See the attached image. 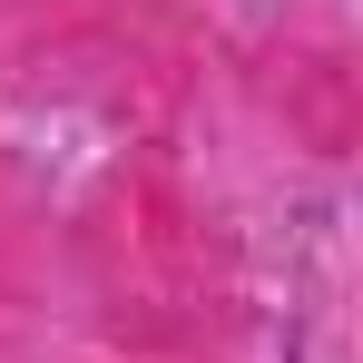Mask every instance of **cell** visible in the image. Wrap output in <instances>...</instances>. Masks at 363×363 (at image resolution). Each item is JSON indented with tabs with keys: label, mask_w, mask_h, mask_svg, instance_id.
I'll return each mask as SVG.
<instances>
[]
</instances>
